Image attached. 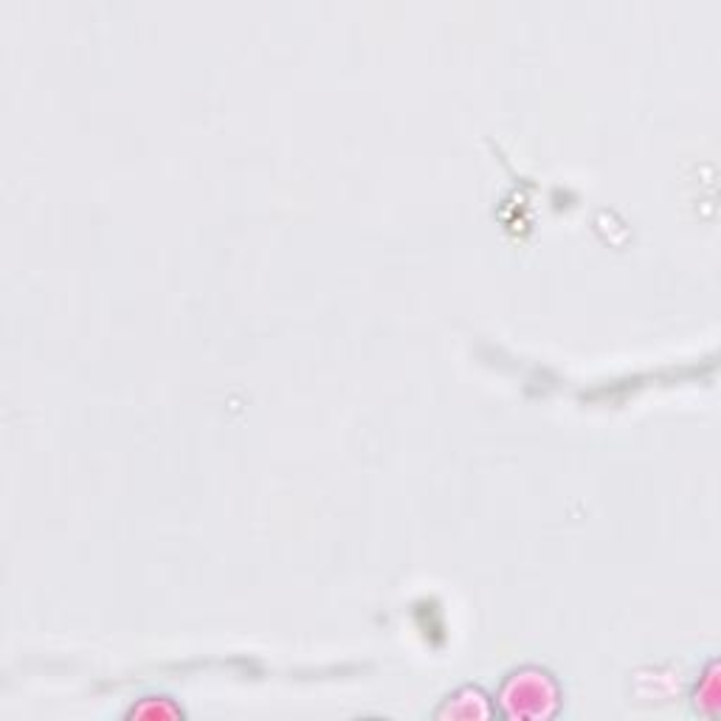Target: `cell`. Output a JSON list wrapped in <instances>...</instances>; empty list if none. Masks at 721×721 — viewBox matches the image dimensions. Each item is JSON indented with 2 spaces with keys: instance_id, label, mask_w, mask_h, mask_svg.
Returning a JSON list of instances; mask_svg holds the SVG:
<instances>
[{
  "instance_id": "6da1fadb",
  "label": "cell",
  "mask_w": 721,
  "mask_h": 721,
  "mask_svg": "<svg viewBox=\"0 0 721 721\" xmlns=\"http://www.w3.org/2000/svg\"><path fill=\"white\" fill-rule=\"evenodd\" d=\"M555 685L550 683L547 674L539 670H522L513 674L508 685H504L502 705L508 716H550L558 705L555 699Z\"/></svg>"
},
{
  "instance_id": "7a4b0ae2",
  "label": "cell",
  "mask_w": 721,
  "mask_h": 721,
  "mask_svg": "<svg viewBox=\"0 0 721 721\" xmlns=\"http://www.w3.org/2000/svg\"><path fill=\"white\" fill-rule=\"evenodd\" d=\"M694 705L699 713L710 716V719L719 713V665H716V659L708 665V670L699 676V685H696V694H694Z\"/></svg>"
}]
</instances>
